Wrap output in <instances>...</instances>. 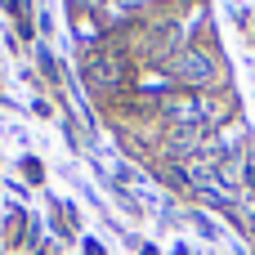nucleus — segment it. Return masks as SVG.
Listing matches in <instances>:
<instances>
[{"label": "nucleus", "instance_id": "obj_1", "mask_svg": "<svg viewBox=\"0 0 255 255\" xmlns=\"http://www.w3.org/2000/svg\"><path fill=\"white\" fill-rule=\"evenodd\" d=\"M175 81H184V85H193V90H202V85H211L215 81V58L206 54V49H184L179 54V63H175Z\"/></svg>", "mask_w": 255, "mask_h": 255}, {"label": "nucleus", "instance_id": "obj_2", "mask_svg": "<svg viewBox=\"0 0 255 255\" xmlns=\"http://www.w3.org/2000/svg\"><path fill=\"white\" fill-rule=\"evenodd\" d=\"M85 76H90L94 90H121V85H126V63H121V54L99 49V54L85 63Z\"/></svg>", "mask_w": 255, "mask_h": 255}, {"label": "nucleus", "instance_id": "obj_3", "mask_svg": "<svg viewBox=\"0 0 255 255\" xmlns=\"http://www.w3.org/2000/svg\"><path fill=\"white\" fill-rule=\"evenodd\" d=\"M72 4H76V9H99L103 0H72Z\"/></svg>", "mask_w": 255, "mask_h": 255}]
</instances>
